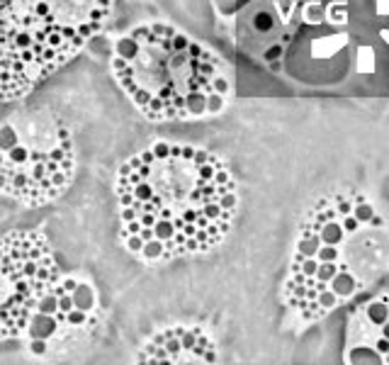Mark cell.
Instances as JSON below:
<instances>
[{
  "label": "cell",
  "instance_id": "1",
  "mask_svg": "<svg viewBox=\"0 0 389 365\" xmlns=\"http://www.w3.org/2000/svg\"><path fill=\"white\" fill-rule=\"evenodd\" d=\"M117 197L122 234L158 241L168 261L217 248L239 210L236 183L219 156L168 142L124 161Z\"/></svg>",
  "mask_w": 389,
  "mask_h": 365
},
{
  "label": "cell",
  "instance_id": "2",
  "mask_svg": "<svg viewBox=\"0 0 389 365\" xmlns=\"http://www.w3.org/2000/svg\"><path fill=\"white\" fill-rule=\"evenodd\" d=\"M385 224L363 195L321 197L302 219L285 299L304 319H321L367 285L385 248Z\"/></svg>",
  "mask_w": 389,
  "mask_h": 365
},
{
  "label": "cell",
  "instance_id": "3",
  "mask_svg": "<svg viewBox=\"0 0 389 365\" xmlns=\"http://www.w3.org/2000/svg\"><path fill=\"white\" fill-rule=\"evenodd\" d=\"M219 61L178 29L141 24L115 44L112 73L151 122L199 117Z\"/></svg>",
  "mask_w": 389,
  "mask_h": 365
},
{
  "label": "cell",
  "instance_id": "4",
  "mask_svg": "<svg viewBox=\"0 0 389 365\" xmlns=\"http://www.w3.org/2000/svg\"><path fill=\"white\" fill-rule=\"evenodd\" d=\"M112 0H0V100H20L107 22Z\"/></svg>",
  "mask_w": 389,
  "mask_h": 365
},
{
  "label": "cell",
  "instance_id": "5",
  "mask_svg": "<svg viewBox=\"0 0 389 365\" xmlns=\"http://www.w3.org/2000/svg\"><path fill=\"white\" fill-rule=\"evenodd\" d=\"M75 170L71 127L47 105L17 107L0 124V193L42 207L68 190Z\"/></svg>",
  "mask_w": 389,
  "mask_h": 365
},
{
  "label": "cell",
  "instance_id": "6",
  "mask_svg": "<svg viewBox=\"0 0 389 365\" xmlns=\"http://www.w3.org/2000/svg\"><path fill=\"white\" fill-rule=\"evenodd\" d=\"M59 283V263L44 234H0V341L29 329L39 299Z\"/></svg>",
  "mask_w": 389,
  "mask_h": 365
},
{
  "label": "cell",
  "instance_id": "7",
  "mask_svg": "<svg viewBox=\"0 0 389 365\" xmlns=\"http://www.w3.org/2000/svg\"><path fill=\"white\" fill-rule=\"evenodd\" d=\"M71 297H73V304L78 307V309H83V312H88L90 307H93V290L88 288V285H75V290L71 292Z\"/></svg>",
  "mask_w": 389,
  "mask_h": 365
},
{
  "label": "cell",
  "instance_id": "8",
  "mask_svg": "<svg viewBox=\"0 0 389 365\" xmlns=\"http://www.w3.org/2000/svg\"><path fill=\"white\" fill-rule=\"evenodd\" d=\"M122 241H124V248H127L129 253H136V256H139V251H141L144 241H141L136 234H122Z\"/></svg>",
  "mask_w": 389,
  "mask_h": 365
},
{
  "label": "cell",
  "instance_id": "9",
  "mask_svg": "<svg viewBox=\"0 0 389 365\" xmlns=\"http://www.w3.org/2000/svg\"><path fill=\"white\" fill-rule=\"evenodd\" d=\"M221 107H224V97H221L219 93H214V90L207 93V112L214 115V112H219Z\"/></svg>",
  "mask_w": 389,
  "mask_h": 365
},
{
  "label": "cell",
  "instance_id": "10",
  "mask_svg": "<svg viewBox=\"0 0 389 365\" xmlns=\"http://www.w3.org/2000/svg\"><path fill=\"white\" fill-rule=\"evenodd\" d=\"M212 90H214V93H219V95H224V93L229 90V83H226V78H221V75H214V80H212Z\"/></svg>",
  "mask_w": 389,
  "mask_h": 365
},
{
  "label": "cell",
  "instance_id": "11",
  "mask_svg": "<svg viewBox=\"0 0 389 365\" xmlns=\"http://www.w3.org/2000/svg\"><path fill=\"white\" fill-rule=\"evenodd\" d=\"M66 316H68V321H71V324H83V321H85V312H83V309H75V312H71V309H68V312H66Z\"/></svg>",
  "mask_w": 389,
  "mask_h": 365
},
{
  "label": "cell",
  "instance_id": "12",
  "mask_svg": "<svg viewBox=\"0 0 389 365\" xmlns=\"http://www.w3.org/2000/svg\"><path fill=\"white\" fill-rule=\"evenodd\" d=\"M29 348H32V353H37V356H42V353H47V343H44L42 339H34Z\"/></svg>",
  "mask_w": 389,
  "mask_h": 365
}]
</instances>
